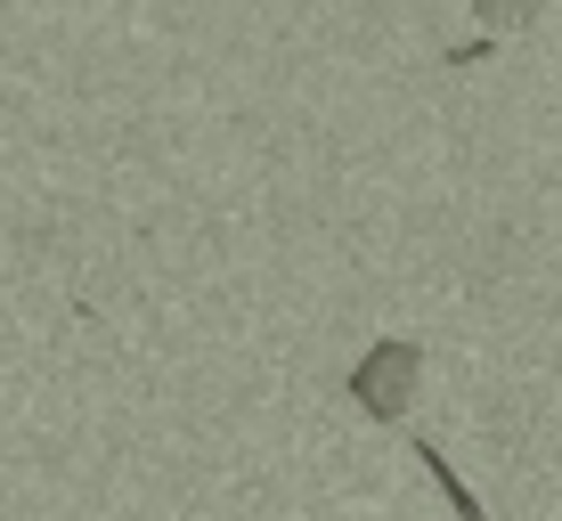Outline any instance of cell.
<instances>
[{"instance_id":"4","label":"cell","mask_w":562,"mask_h":521,"mask_svg":"<svg viewBox=\"0 0 562 521\" xmlns=\"http://www.w3.org/2000/svg\"><path fill=\"white\" fill-rule=\"evenodd\" d=\"M497 49V33H481V42H457L449 57H440V66H481V57H490Z\"/></svg>"},{"instance_id":"1","label":"cell","mask_w":562,"mask_h":521,"mask_svg":"<svg viewBox=\"0 0 562 521\" xmlns=\"http://www.w3.org/2000/svg\"><path fill=\"white\" fill-rule=\"evenodd\" d=\"M416 383H424V342L383 335V342H367V351H359V366H351V383H342V392L359 399V416L400 423V416H408V399H416Z\"/></svg>"},{"instance_id":"5","label":"cell","mask_w":562,"mask_h":521,"mask_svg":"<svg viewBox=\"0 0 562 521\" xmlns=\"http://www.w3.org/2000/svg\"><path fill=\"white\" fill-rule=\"evenodd\" d=\"M0 9H9V0H0Z\"/></svg>"},{"instance_id":"2","label":"cell","mask_w":562,"mask_h":521,"mask_svg":"<svg viewBox=\"0 0 562 521\" xmlns=\"http://www.w3.org/2000/svg\"><path fill=\"white\" fill-rule=\"evenodd\" d=\"M408 456H416V465H424V473H432V480H440V497H449V513H457V521H490V513H481V497H473V489H464V473H457V465H449V456H440V449H432V440H416V449H408Z\"/></svg>"},{"instance_id":"3","label":"cell","mask_w":562,"mask_h":521,"mask_svg":"<svg viewBox=\"0 0 562 521\" xmlns=\"http://www.w3.org/2000/svg\"><path fill=\"white\" fill-rule=\"evenodd\" d=\"M538 9H547V0H473L481 33H521V25H538Z\"/></svg>"}]
</instances>
